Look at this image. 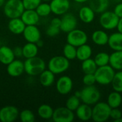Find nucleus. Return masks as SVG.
Segmentation results:
<instances>
[{
	"mask_svg": "<svg viewBox=\"0 0 122 122\" xmlns=\"http://www.w3.org/2000/svg\"><path fill=\"white\" fill-rule=\"evenodd\" d=\"M118 31L122 33V17L119 18V22H118V25H117V27Z\"/></svg>",
	"mask_w": 122,
	"mask_h": 122,
	"instance_id": "obj_44",
	"label": "nucleus"
},
{
	"mask_svg": "<svg viewBox=\"0 0 122 122\" xmlns=\"http://www.w3.org/2000/svg\"><path fill=\"white\" fill-rule=\"evenodd\" d=\"M75 2H77V3H80V4H81V3H85V2H87V1H89V0H74Z\"/></svg>",
	"mask_w": 122,
	"mask_h": 122,
	"instance_id": "obj_46",
	"label": "nucleus"
},
{
	"mask_svg": "<svg viewBox=\"0 0 122 122\" xmlns=\"http://www.w3.org/2000/svg\"><path fill=\"white\" fill-rule=\"evenodd\" d=\"M25 27L26 24L24 23V21L20 17L10 19L8 23V29L9 31L14 34H22Z\"/></svg>",
	"mask_w": 122,
	"mask_h": 122,
	"instance_id": "obj_17",
	"label": "nucleus"
},
{
	"mask_svg": "<svg viewBox=\"0 0 122 122\" xmlns=\"http://www.w3.org/2000/svg\"><path fill=\"white\" fill-rule=\"evenodd\" d=\"M7 74L11 77H19L24 71V63L19 59H14L6 65Z\"/></svg>",
	"mask_w": 122,
	"mask_h": 122,
	"instance_id": "obj_15",
	"label": "nucleus"
},
{
	"mask_svg": "<svg viewBox=\"0 0 122 122\" xmlns=\"http://www.w3.org/2000/svg\"><path fill=\"white\" fill-rule=\"evenodd\" d=\"M42 1H44V2H50L51 0H41Z\"/></svg>",
	"mask_w": 122,
	"mask_h": 122,
	"instance_id": "obj_49",
	"label": "nucleus"
},
{
	"mask_svg": "<svg viewBox=\"0 0 122 122\" xmlns=\"http://www.w3.org/2000/svg\"><path fill=\"white\" fill-rule=\"evenodd\" d=\"M112 108L106 102H97L92 108V119L96 122H104L110 118Z\"/></svg>",
	"mask_w": 122,
	"mask_h": 122,
	"instance_id": "obj_6",
	"label": "nucleus"
},
{
	"mask_svg": "<svg viewBox=\"0 0 122 122\" xmlns=\"http://www.w3.org/2000/svg\"><path fill=\"white\" fill-rule=\"evenodd\" d=\"M109 57L110 55L107 52H99L95 56L94 60L97 66L99 67L109 64Z\"/></svg>",
	"mask_w": 122,
	"mask_h": 122,
	"instance_id": "obj_32",
	"label": "nucleus"
},
{
	"mask_svg": "<svg viewBox=\"0 0 122 122\" xmlns=\"http://www.w3.org/2000/svg\"><path fill=\"white\" fill-rule=\"evenodd\" d=\"M22 34L27 42L36 43L41 39V31L36 25L26 26Z\"/></svg>",
	"mask_w": 122,
	"mask_h": 122,
	"instance_id": "obj_14",
	"label": "nucleus"
},
{
	"mask_svg": "<svg viewBox=\"0 0 122 122\" xmlns=\"http://www.w3.org/2000/svg\"><path fill=\"white\" fill-rule=\"evenodd\" d=\"M70 66V62L64 56H55L51 58L48 62V69L54 74H60L65 72Z\"/></svg>",
	"mask_w": 122,
	"mask_h": 122,
	"instance_id": "obj_4",
	"label": "nucleus"
},
{
	"mask_svg": "<svg viewBox=\"0 0 122 122\" xmlns=\"http://www.w3.org/2000/svg\"><path fill=\"white\" fill-rule=\"evenodd\" d=\"M108 44L114 51H122V33L117 31L109 36Z\"/></svg>",
	"mask_w": 122,
	"mask_h": 122,
	"instance_id": "obj_21",
	"label": "nucleus"
},
{
	"mask_svg": "<svg viewBox=\"0 0 122 122\" xmlns=\"http://www.w3.org/2000/svg\"><path fill=\"white\" fill-rule=\"evenodd\" d=\"M115 122H122V117L121 118H119V119H117L116 121H114Z\"/></svg>",
	"mask_w": 122,
	"mask_h": 122,
	"instance_id": "obj_48",
	"label": "nucleus"
},
{
	"mask_svg": "<svg viewBox=\"0 0 122 122\" xmlns=\"http://www.w3.org/2000/svg\"><path fill=\"white\" fill-rule=\"evenodd\" d=\"M115 73V70L109 64L98 67L94 73L97 83L101 85L112 84Z\"/></svg>",
	"mask_w": 122,
	"mask_h": 122,
	"instance_id": "obj_5",
	"label": "nucleus"
},
{
	"mask_svg": "<svg viewBox=\"0 0 122 122\" xmlns=\"http://www.w3.org/2000/svg\"><path fill=\"white\" fill-rule=\"evenodd\" d=\"M112 86L114 91L122 92V70L118 71L115 73L114 76L112 81Z\"/></svg>",
	"mask_w": 122,
	"mask_h": 122,
	"instance_id": "obj_33",
	"label": "nucleus"
},
{
	"mask_svg": "<svg viewBox=\"0 0 122 122\" xmlns=\"http://www.w3.org/2000/svg\"><path fill=\"white\" fill-rule=\"evenodd\" d=\"M75 112L77 118L81 121H88L92 117V108L90 105L83 103L79 105Z\"/></svg>",
	"mask_w": 122,
	"mask_h": 122,
	"instance_id": "obj_19",
	"label": "nucleus"
},
{
	"mask_svg": "<svg viewBox=\"0 0 122 122\" xmlns=\"http://www.w3.org/2000/svg\"><path fill=\"white\" fill-rule=\"evenodd\" d=\"M6 2V0H0V7L3 6Z\"/></svg>",
	"mask_w": 122,
	"mask_h": 122,
	"instance_id": "obj_47",
	"label": "nucleus"
},
{
	"mask_svg": "<svg viewBox=\"0 0 122 122\" xmlns=\"http://www.w3.org/2000/svg\"><path fill=\"white\" fill-rule=\"evenodd\" d=\"M39 47L36 43L27 42L22 46L23 56L25 59H29L37 56L39 51Z\"/></svg>",
	"mask_w": 122,
	"mask_h": 122,
	"instance_id": "obj_25",
	"label": "nucleus"
},
{
	"mask_svg": "<svg viewBox=\"0 0 122 122\" xmlns=\"http://www.w3.org/2000/svg\"><path fill=\"white\" fill-rule=\"evenodd\" d=\"M1 46V41H0V46Z\"/></svg>",
	"mask_w": 122,
	"mask_h": 122,
	"instance_id": "obj_50",
	"label": "nucleus"
},
{
	"mask_svg": "<svg viewBox=\"0 0 122 122\" xmlns=\"http://www.w3.org/2000/svg\"><path fill=\"white\" fill-rule=\"evenodd\" d=\"M88 40V36L86 32L81 29H75L69 33H67L66 41L76 47L80 46L83 44H86Z\"/></svg>",
	"mask_w": 122,
	"mask_h": 122,
	"instance_id": "obj_8",
	"label": "nucleus"
},
{
	"mask_svg": "<svg viewBox=\"0 0 122 122\" xmlns=\"http://www.w3.org/2000/svg\"><path fill=\"white\" fill-rule=\"evenodd\" d=\"M61 19L58 18V17H55V18H53L50 22V24L52 25V26H56V27H59L60 28L61 26Z\"/></svg>",
	"mask_w": 122,
	"mask_h": 122,
	"instance_id": "obj_43",
	"label": "nucleus"
},
{
	"mask_svg": "<svg viewBox=\"0 0 122 122\" xmlns=\"http://www.w3.org/2000/svg\"><path fill=\"white\" fill-rule=\"evenodd\" d=\"M80 100V98L76 97V95L71 96L68 98V99L66 102V107H67L72 112H75L81 104Z\"/></svg>",
	"mask_w": 122,
	"mask_h": 122,
	"instance_id": "obj_35",
	"label": "nucleus"
},
{
	"mask_svg": "<svg viewBox=\"0 0 122 122\" xmlns=\"http://www.w3.org/2000/svg\"><path fill=\"white\" fill-rule=\"evenodd\" d=\"M61 19V26L60 29L64 33H69V31L76 29L77 26V19L74 15L71 14H64L62 15Z\"/></svg>",
	"mask_w": 122,
	"mask_h": 122,
	"instance_id": "obj_13",
	"label": "nucleus"
},
{
	"mask_svg": "<svg viewBox=\"0 0 122 122\" xmlns=\"http://www.w3.org/2000/svg\"><path fill=\"white\" fill-rule=\"evenodd\" d=\"M24 10L22 0H6L3 6L4 14L9 19L21 17Z\"/></svg>",
	"mask_w": 122,
	"mask_h": 122,
	"instance_id": "obj_2",
	"label": "nucleus"
},
{
	"mask_svg": "<svg viewBox=\"0 0 122 122\" xmlns=\"http://www.w3.org/2000/svg\"><path fill=\"white\" fill-rule=\"evenodd\" d=\"M14 55L16 58H21L23 56V52H22V47L21 46H16L13 49Z\"/></svg>",
	"mask_w": 122,
	"mask_h": 122,
	"instance_id": "obj_42",
	"label": "nucleus"
},
{
	"mask_svg": "<svg viewBox=\"0 0 122 122\" xmlns=\"http://www.w3.org/2000/svg\"><path fill=\"white\" fill-rule=\"evenodd\" d=\"M109 65L117 71L122 70V51H114L109 57Z\"/></svg>",
	"mask_w": 122,
	"mask_h": 122,
	"instance_id": "obj_26",
	"label": "nucleus"
},
{
	"mask_svg": "<svg viewBox=\"0 0 122 122\" xmlns=\"http://www.w3.org/2000/svg\"><path fill=\"white\" fill-rule=\"evenodd\" d=\"M101 98L99 90L94 86H86L80 91V99L84 104L88 105H94L99 102Z\"/></svg>",
	"mask_w": 122,
	"mask_h": 122,
	"instance_id": "obj_3",
	"label": "nucleus"
},
{
	"mask_svg": "<svg viewBox=\"0 0 122 122\" xmlns=\"http://www.w3.org/2000/svg\"><path fill=\"white\" fill-rule=\"evenodd\" d=\"M122 117V112L119 108H114L111 110L110 114V118H112L114 121H116L117 119Z\"/></svg>",
	"mask_w": 122,
	"mask_h": 122,
	"instance_id": "obj_40",
	"label": "nucleus"
},
{
	"mask_svg": "<svg viewBox=\"0 0 122 122\" xmlns=\"http://www.w3.org/2000/svg\"><path fill=\"white\" fill-rule=\"evenodd\" d=\"M60 31H61L60 28L49 24V26L48 28L46 29V35H47L48 36H49V37H54V36H57V35L59 34Z\"/></svg>",
	"mask_w": 122,
	"mask_h": 122,
	"instance_id": "obj_39",
	"label": "nucleus"
},
{
	"mask_svg": "<svg viewBox=\"0 0 122 122\" xmlns=\"http://www.w3.org/2000/svg\"><path fill=\"white\" fill-rule=\"evenodd\" d=\"M117 16H118L119 18L122 17V3H119L116 5L114 7V9L113 11Z\"/></svg>",
	"mask_w": 122,
	"mask_h": 122,
	"instance_id": "obj_41",
	"label": "nucleus"
},
{
	"mask_svg": "<svg viewBox=\"0 0 122 122\" xmlns=\"http://www.w3.org/2000/svg\"><path fill=\"white\" fill-rule=\"evenodd\" d=\"M89 6L96 14H102L107 10L109 6V0H89Z\"/></svg>",
	"mask_w": 122,
	"mask_h": 122,
	"instance_id": "obj_23",
	"label": "nucleus"
},
{
	"mask_svg": "<svg viewBox=\"0 0 122 122\" xmlns=\"http://www.w3.org/2000/svg\"><path fill=\"white\" fill-rule=\"evenodd\" d=\"M92 54V47L86 44L76 47V59L81 61H83L87 59L91 58Z\"/></svg>",
	"mask_w": 122,
	"mask_h": 122,
	"instance_id": "obj_27",
	"label": "nucleus"
},
{
	"mask_svg": "<svg viewBox=\"0 0 122 122\" xmlns=\"http://www.w3.org/2000/svg\"><path fill=\"white\" fill-rule=\"evenodd\" d=\"M55 81V74L49 69H45L39 74V82L44 87L51 86Z\"/></svg>",
	"mask_w": 122,
	"mask_h": 122,
	"instance_id": "obj_22",
	"label": "nucleus"
},
{
	"mask_svg": "<svg viewBox=\"0 0 122 122\" xmlns=\"http://www.w3.org/2000/svg\"><path fill=\"white\" fill-rule=\"evenodd\" d=\"M107 103L112 109L119 108L122 103V96L121 93L116 91L111 92L108 96Z\"/></svg>",
	"mask_w": 122,
	"mask_h": 122,
	"instance_id": "obj_28",
	"label": "nucleus"
},
{
	"mask_svg": "<svg viewBox=\"0 0 122 122\" xmlns=\"http://www.w3.org/2000/svg\"><path fill=\"white\" fill-rule=\"evenodd\" d=\"M37 114L41 119L44 120H49L52 119L54 109L49 104H41L39 107L37 109Z\"/></svg>",
	"mask_w": 122,
	"mask_h": 122,
	"instance_id": "obj_29",
	"label": "nucleus"
},
{
	"mask_svg": "<svg viewBox=\"0 0 122 122\" xmlns=\"http://www.w3.org/2000/svg\"><path fill=\"white\" fill-rule=\"evenodd\" d=\"M36 44V45H37V46H38L39 48H41V47H42V46H44V41H43L41 39H39Z\"/></svg>",
	"mask_w": 122,
	"mask_h": 122,
	"instance_id": "obj_45",
	"label": "nucleus"
},
{
	"mask_svg": "<svg viewBox=\"0 0 122 122\" xmlns=\"http://www.w3.org/2000/svg\"><path fill=\"white\" fill-rule=\"evenodd\" d=\"M49 4L51 13L57 16L64 15L67 13L71 6L69 0H51Z\"/></svg>",
	"mask_w": 122,
	"mask_h": 122,
	"instance_id": "obj_12",
	"label": "nucleus"
},
{
	"mask_svg": "<svg viewBox=\"0 0 122 122\" xmlns=\"http://www.w3.org/2000/svg\"><path fill=\"white\" fill-rule=\"evenodd\" d=\"M20 18L22 19L26 26H29L36 25L39 21L40 16L35 9H25Z\"/></svg>",
	"mask_w": 122,
	"mask_h": 122,
	"instance_id": "obj_16",
	"label": "nucleus"
},
{
	"mask_svg": "<svg viewBox=\"0 0 122 122\" xmlns=\"http://www.w3.org/2000/svg\"><path fill=\"white\" fill-rule=\"evenodd\" d=\"M51 119L54 122H72L74 119V112L66 107H58L54 110Z\"/></svg>",
	"mask_w": 122,
	"mask_h": 122,
	"instance_id": "obj_9",
	"label": "nucleus"
},
{
	"mask_svg": "<svg viewBox=\"0 0 122 122\" xmlns=\"http://www.w3.org/2000/svg\"><path fill=\"white\" fill-rule=\"evenodd\" d=\"M24 63V71L31 76H39L46 69V63L43 59L37 56L26 59Z\"/></svg>",
	"mask_w": 122,
	"mask_h": 122,
	"instance_id": "obj_1",
	"label": "nucleus"
},
{
	"mask_svg": "<svg viewBox=\"0 0 122 122\" xmlns=\"http://www.w3.org/2000/svg\"><path fill=\"white\" fill-rule=\"evenodd\" d=\"M98 66L94 60L89 58L82 61L81 69L84 74H94Z\"/></svg>",
	"mask_w": 122,
	"mask_h": 122,
	"instance_id": "obj_30",
	"label": "nucleus"
},
{
	"mask_svg": "<svg viewBox=\"0 0 122 122\" xmlns=\"http://www.w3.org/2000/svg\"><path fill=\"white\" fill-rule=\"evenodd\" d=\"M95 12L89 6H82L79 11V17L84 23L89 24L92 22L95 18Z\"/></svg>",
	"mask_w": 122,
	"mask_h": 122,
	"instance_id": "obj_20",
	"label": "nucleus"
},
{
	"mask_svg": "<svg viewBox=\"0 0 122 122\" xmlns=\"http://www.w3.org/2000/svg\"><path fill=\"white\" fill-rule=\"evenodd\" d=\"M82 81L85 86H92L97 83L94 74H84Z\"/></svg>",
	"mask_w": 122,
	"mask_h": 122,
	"instance_id": "obj_38",
	"label": "nucleus"
},
{
	"mask_svg": "<svg viewBox=\"0 0 122 122\" xmlns=\"http://www.w3.org/2000/svg\"><path fill=\"white\" fill-rule=\"evenodd\" d=\"M19 109L14 106L7 105L0 109V122H15L19 118Z\"/></svg>",
	"mask_w": 122,
	"mask_h": 122,
	"instance_id": "obj_10",
	"label": "nucleus"
},
{
	"mask_svg": "<svg viewBox=\"0 0 122 122\" xmlns=\"http://www.w3.org/2000/svg\"><path fill=\"white\" fill-rule=\"evenodd\" d=\"M19 119L22 122H34L35 121V115L32 111L29 109H24L19 112Z\"/></svg>",
	"mask_w": 122,
	"mask_h": 122,
	"instance_id": "obj_36",
	"label": "nucleus"
},
{
	"mask_svg": "<svg viewBox=\"0 0 122 122\" xmlns=\"http://www.w3.org/2000/svg\"><path fill=\"white\" fill-rule=\"evenodd\" d=\"M119 20V17L114 11H105L100 16L99 24L104 29L112 30L117 27Z\"/></svg>",
	"mask_w": 122,
	"mask_h": 122,
	"instance_id": "obj_7",
	"label": "nucleus"
},
{
	"mask_svg": "<svg viewBox=\"0 0 122 122\" xmlns=\"http://www.w3.org/2000/svg\"><path fill=\"white\" fill-rule=\"evenodd\" d=\"M63 56L69 61L75 59L76 58V47L67 43L63 48Z\"/></svg>",
	"mask_w": 122,
	"mask_h": 122,
	"instance_id": "obj_31",
	"label": "nucleus"
},
{
	"mask_svg": "<svg viewBox=\"0 0 122 122\" xmlns=\"http://www.w3.org/2000/svg\"><path fill=\"white\" fill-rule=\"evenodd\" d=\"M40 17H45L51 13L50 4L47 2H41L35 9Z\"/></svg>",
	"mask_w": 122,
	"mask_h": 122,
	"instance_id": "obj_34",
	"label": "nucleus"
},
{
	"mask_svg": "<svg viewBox=\"0 0 122 122\" xmlns=\"http://www.w3.org/2000/svg\"><path fill=\"white\" fill-rule=\"evenodd\" d=\"M16 58L12 49L7 46H0V63L8 65Z\"/></svg>",
	"mask_w": 122,
	"mask_h": 122,
	"instance_id": "obj_18",
	"label": "nucleus"
},
{
	"mask_svg": "<svg viewBox=\"0 0 122 122\" xmlns=\"http://www.w3.org/2000/svg\"><path fill=\"white\" fill-rule=\"evenodd\" d=\"M73 88V81L68 76H62L58 79L56 82V89L61 95L69 94Z\"/></svg>",
	"mask_w": 122,
	"mask_h": 122,
	"instance_id": "obj_11",
	"label": "nucleus"
},
{
	"mask_svg": "<svg viewBox=\"0 0 122 122\" xmlns=\"http://www.w3.org/2000/svg\"><path fill=\"white\" fill-rule=\"evenodd\" d=\"M109 35L107 32L102 30H97L92 35V39L94 43L99 46H104L108 44Z\"/></svg>",
	"mask_w": 122,
	"mask_h": 122,
	"instance_id": "obj_24",
	"label": "nucleus"
},
{
	"mask_svg": "<svg viewBox=\"0 0 122 122\" xmlns=\"http://www.w3.org/2000/svg\"><path fill=\"white\" fill-rule=\"evenodd\" d=\"M41 1V0H22L25 9H36Z\"/></svg>",
	"mask_w": 122,
	"mask_h": 122,
	"instance_id": "obj_37",
	"label": "nucleus"
}]
</instances>
